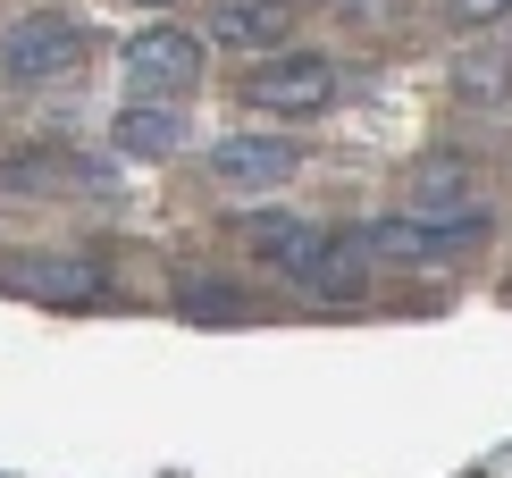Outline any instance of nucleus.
<instances>
[{"label":"nucleus","instance_id":"f257e3e1","mask_svg":"<svg viewBox=\"0 0 512 478\" xmlns=\"http://www.w3.org/2000/svg\"><path fill=\"white\" fill-rule=\"evenodd\" d=\"M479 235H487V210H471V219H420V210H395V219L361 227V244H370V260H387V269H437V260L471 252Z\"/></svg>","mask_w":512,"mask_h":478},{"label":"nucleus","instance_id":"f03ea898","mask_svg":"<svg viewBox=\"0 0 512 478\" xmlns=\"http://www.w3.org/2000/svg\"><path fill=\"white\" fill-rule=\"evenodd\" d=\"M244 93H252V110H269V118H319L336 101V59L328 51H269L261 68L244 76Z\"/></svg>","mask_w":512,"mask_h":478},{"label":"nucleus","instance_id":"7ed1b4c3","mask_svg":"<svg viewBox=\"0 0 512 478\" xmlns=\"http://www.w3.org/2000/svg\"><path fill=\"white\" fill-rule=\"evenodd\" d=\"M84 59V26L76 17H17L0 34V84H51Z\"/></svg>","mask_w":512,"mask_h":478},{"label":"nucleus","instance_id":"20e7f679","mask_svg":"<svg viewBox=\"0 0 512 478\" xmlns=\"http://www.w3.org/2000/svg\"><path fill=\"white\" fill-rule=\"evenodd\" d=\"M126 76H135V93H194L202 84V34L185 26H143L126 34Z\"/></svg>","mask_w":512,"mask_h":478},{"label":"nucleus","instance_id":"39448f33","mask_svg":"<svg viewBox=\"0 0 512 478\" xmlns=\"http://www.w3.org/2000/svg\"><path fill=\"white\" fill-rule=\"evenodd\" d=\"M370 277H378V260H370L361 235H328V227H319V244H311L303 269H294V286L319 294V302H361V294H370Z\"/></svg>","mask_w":512,"mask_h":478},{"label":"nucleus","instance_id":"423d86ee","mask_svg":"<svg viewBox=\"0 0 512 478\" xmlns=\"http://www.w3.org/2000/svg\"><path fill=\"white\" fill-rule=\"evenodd\" d=\"M294 160H303V151H294L286 135H219V143H210V177H219V185H244V193L286 185Z\"/></svg>","mask_w":512,"mask_h":478},{"label":"nucleus","instance_id":"0eeeda50","mask_svg":"<svg viewBox=\"0 0 512 478\" xmlns=\"http://www.w3.org/2000/svg\"><path fill=\"white\" fill-rule=\"evenodd\" d=\"M210 42L227 51H286V0H219L210 9Z\"/></svg>","mask_w":512,"mask_h":478},{"label":"nucleus","instance_id":"6e6552de","mask_svg":"<svg viewBox=\"0 0 512 478\" xmlns=\"http://www.w3.org/2000/svg\"><path fill=\"white\" fill-rule=\"evenodd\" d=\"M110 143L126 151V160H160V151L185 143V118L168 110V101H126V110L110 118Z\"/></svg>","mask_w":512,"mask_h":478},{"label":"nucleus","instance_id":"1a4fd4ad","mask_svg":"<svg viewBox=\"0 0 512 478\" xmlns=\"http://www.w3.org/2000/svg\"><path fill=\"white\" fill-rule=\"evenodd\" d=\"M244 244H252V260H269L277 277H294V269L311 260V244H319V227L294 219V210H261V219L244 227Z\"/></svg>","mask_w":512,"mask_h":478},{"label":"nucleus","instance_id":"9d476101","mask_svg":"<svg viewBox=\"0 0 512 478\" xmlns=\"http://www.w3.org/2000/svg\"><path fill=\"white\" fill-rule=\"evenodd\" d=\"M412 210H420V219H471V210H479L471 160H429L412 177Z\"/></svg>","mask_w":512,"mask_h":478},{"label":"nucleus","instance_id":"9b49d317","mask_svg":"<svg viewBox=\"0 0 512 478\" xmlns=\"http://www.w3.org/2000/svg\"><path fill=\"white\" fill-rule=\"evenodd\" d=\"M462 93L471 101H496V93H512V51H479V59H462Z\"/></svg>","mask_w":512,"mask_h":478},{"label":"nucleus","instance_id":"f8f14e48","mask_svg":"<svg viewBox=\"0 0 512 478\" xmlns=\"http://www.w3.org/2000/svg\"><path fill=\"white\" fill-rule=\"evenodd\" d=\"M177 311H185V319H244L252 302H244V294H227V286H185V294H177Z\"/></svg>","mask_w":512,"mask_h":478},{"label":"nucleus","instance_id":"ddd939ff","mask_svg":"<svg viewBox=\"0 0 512 478\" xmlns=\"http://www.w3.org/2000/svg\"><path fill=\"white\" fill-rule=\"evenodd\" d=\"M445 26H462V34H496V26H512V0H445Z\"/></svg>","mask_w":512,"mask_h":478},{"label":"nucleus","instance_id":"4468645a","mask_svg":"<svg viewBox=\"0 0 512 478\" xmlns=\"http://www.w3.org/2000/svg\"><path fill=\"white\" fill-rule=\"evenodd\" d=\"M135 9H177V0H135Z\"/></svg>","mask_w":512,"mask_h":478}]
</instances>
